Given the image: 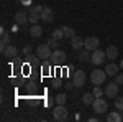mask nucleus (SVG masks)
<instances>
[{"label": "nucleus", "mask_w": 123, "mask_h": 122, "mask_svg": "<svg viewBox=\"0 0 123 122\" xmlns=\"http://www.w3.org/2000/svg\"><path fill=\"white\" fill-rule=\"evenodd\" d=\"M38 20H41V15H39V12L35 7H31L28 10V22L31 25H35V23H38Z\"/></svg>", "instance_id": "10"}, {"label": "nucleus", "mask_w": 123, "mask_h": 122, "mask_svg": "<svg viewBox=\"0 0 123 122\" xmlns=\"http://www.w3.org/2000/svg\"><path fill=\"white\" fill-rule=\"evenodd\" d=\"M115 83H117V84H123V73L115 74Z\"/></svg>", "instance_id": "29"}, {"label": "nucleus", "mask_w": 123, "mask_h": 122, "mask_svg": "<svg viewBox=\"0 0 123 122\" xmlns=\"http://www.w3.org/2000/svg\"><path fill=\"white\" fill-rule=\"evenodd\" d=\"M23 55H31V46H25L23 48Z\"/></svg>", "instance_id": "30"}, {"label": "nucleus", "mask_w": 123, "mask_h": 122, "mask_svg": "<svg viewBox=\"0 0 123 122\" xmlns=\"http://www.w3.org/2000/svg\"><path fill=\"white\" fill-rule=\"evenodd\" d=\"M84 43H85V40H82L80 36H77V35H74V36L71 38V46H72V50H82L84 48Z\"/></svg>", "instance_id": "12"}, {"label": "nucleus", "mask_w": 123, "mask_h": 122, "mask_svg": "<svg viewBox=\"0 0 123 122\" xmlns=\"http://www.w3.org/2000/svg\"><path fill=\"white\" fill-rule=\"evenodd\" d=\"M66 94H57L56 96V104H66Z\"/></svg>", "instance_id": "27"}, {"label": "nucleus", "mask_w": 123, "mask_h": 122, "mask_svg": "<svg viewBox=\"0 0 123 122\" xmlns=\"http://www.w3.org/2000/svg\"><path fill=\"white\" fill-rule=\"evenodd\" d=\"M3 55H5L7 58H15L17 55H18V50H17V46H13V45H7Z\"/></svg>", "instance_id": "15"}, {"label": "nucleus", "mask_w": 123, "mask_h": 122, "mask_svg": "<svg viewBox=\"0 0 123 122\" xmlns=\"http://www.w3.org/2000/svg\"><path fill=\"white\" fill-rule=\"evenodd\" d=\"M49 71H51V65H49V61H44V63H43V73L48 74Z\"/></svg>", "instance_id": "28"}, {"label": "nucleus", "mask_w": 123, "mask_h": 122, "mask_svg": "<svg viewBox=\"0 0 123 122\" xmlns=\"http://www.w3.org/2000/svg\"><path fill=\"white\" fill-rule=\"evenodd\" d=\"M105 73H107V76H113L115 78V74H118V66L115 63H108L105 66Z\"/></svg>", "instance_id": "16"}, {"label": "nucleus", "mask_w": 123, "mask_h": 122, "mask_svg": "<svg viewBox=\"0 0 123 122\" xmlns=\"http://www.w3.org/2000/svg\"><path fill=\"white\" fill-rule=\"evenodd\" d=\"M15 22H17L18 25H25V23L28 22V15H26L25 12H17V13H15Z\"/></svg>", "instance_id": "17"}, {"label": "nucleus", "mask_w": 123, "mask_h": 122, "mask_svg": "<svg viewBox=\"0 0 123 122\" xmlns=\"http://www.w3.org/2000/svg\"><path fill=\"white\" fill-rule=\"evenodd\" d=\"M105 55H107V58H108V59L115 61V58H118V48L115 46V45H110V46L105 50Z\"/></svg>", "instance_id": "13"}, {"label": "nucleus", "mask_w": 123, "mask_h": 122, "mask_svg": "<svg viewBox=\"0 0 123 122\" xmlns=\"http://www.w3.org/2000/svg\"><path fill=\"white\" fill-rule=\"evenodd\" d=\"M49 59H53L54 63H61V61H64L66 59V51H62V50H54L53 53H51V58Z\"/></svg>", "instance_id": "11"}, {"label": "nucleus", "mask_w": 123, "mask_h": 122, "mask_svg": "<svg viewBox=\"0 0 123 122\" xmlns=\"http://www.w3.org/2000/svg\"><path fill=\"white\" fill-rule=\"evenodd\" d=\"M113 101H115V109L122 112V111H123V97H118V96H117Z\"/></svg>", "instance_id": "23"}, {"label": "nucleus", "mask_w": 123, "mask_h": 122, "mask_svg": "<svg viewBox=\"0 0 123 122\" xmlns=\"http://www.w3.org/2000/svg\"><path fill=\"white\" fill-rule=\"evenodd\" d=\"M105 79H107V73H105V69H94L92 73H90V83L94 86H100L105 83Z\"/></svg>", "instance_id": "1"}, {"label": "nucleus", "mask_w": 123, "mask_h": 122, "mask_svg": "<svg viewBox=\"0 0 123 122\" xmlns=\"http://www.w3.org/2000/svg\"><path fill=\"white\" fill-rule=\"evenodd\" d=\"M118 84L117 83H110V84H107V87H105V94H107V97H110V99H115L117 96H118Z\"/></svg>", "instance_id": "7"}, {"label": "nucleus", "mask_w": 123, "mask_h": 122, "mask_svg": "<svg viewBox=\"0 0 123 122\" xmlns=\"http://www.w3.org/2000/svg\"><path fill=\"white\" fill-rule=\"evenodd\" d=\"M120 68H122V71H123V59H122V63H120Z\"/></svg>", "instance_id": "32"}, {"label": "nucleus", "mask_w": 123, "mask_h": 122, "mask_svg": "<svg viewBox=\"0 0 123 122\" xmlns=\"http://www.w3.org/2000/svg\"><path fill=\"white\" fill-rule=\"evenodd\" d=\"M85 81H87V74H85L82 69H79V71H76V74H74V86L76 87H82V86L85 84Z\"/></svg>", "instance_id": "6"}, {"label": "nucleus", "mask_w": 123, "mask_h": 122, "mask_svg": "<svg viewBox=\"0 0 123 122\" xmlns=\"http://www.w3.org/2000/svg\"><path fill=\"white\" fill-rule=\"evenodd\" d=\"M53 86H54V87H61V86H62V84H61L59 81H54V84H53Z\"/></svg>", "instance_id": "31"}, {"label": "nucleus", "mask_w": 123, "mask_h": 122, "mask_svg": "<svg viewBox=\"0 0 123 122\" xmlns=\"http://www.w3.org/2000/svg\"><path fill=\"white\" fill-rule=\"evenodd\" d=\"M92 109H94L95 114H104L105 111L108 109V104H107V101L102 99V97H95L94 104H92Z\"/></svg>", "instance_id": "3"}, {"label": "nucleus", "mask_w": 123, "mask_h": 122, "mask_svg": "<svg viewBox=\"0 0 123 122\" xmlns=\"http://www.w3.org/2000/svg\"><path fill=\"white\" fill-rule=\"evenodd\" d=\"M51 50H53V48L49 46L48 43L46 45H39V46L36 48V56L41 58V59H48V58H51V53H53Z\"/></svg>", "instance_id": "4"}, {"label": "nucleus", "mask_w": 123, "mask_h": 122, "mask_svg": "<svg viewBox=\"0 0 123 122\" xmlns=\"http://www.w3.org/2000/svg\"><path fill=\"white\" fill-rule=\"evenodd\" d=\"M94 101H95L94 93H85L84 96H82V102H84L85 106H92V104H94Z\"/></svg>", "instance_id": "19"}, {"label": "nucleus", "mask_w": 123, "mask_h": 122, "mask_svg": "<svg viewBox=\"0 0 123 122\" xmlns=\"http://www.w3.org/2000/svg\"><path fill=\"white\" fill-rule=\"evenodd\" d=\"M53 36L56 38V40H62L64 38V31H62V28H57L53 31Z\"/></svg>", "instance_id": "24"}, {"label": "nucleus", "mask_w": 123, "mask_h": 122, "mask_svg": "<svg viewBox=\"0 0 123 122\" xmlns=\"http://www.w3.org/2000/svg\"><path fill=\"white\" fill-rule=\"evenodd\" d=\"M62 31H64V38H69V40H71V38L74 36V30L71 28V27H62Z\"/></svg>", "instance_id": "22"}, {"label": "nucleus", "mask_w": 123, "mask_h": 122, "mask_svg": "<svg viewBox=\"0 0 123 122\" xmlns=\"http://www.w3.org/2000/svg\"><path fill=\"white\" fill-rule=\"evenodd\" d=\"M30 35L33 38H39L43 35V28H41V25L38 23H35V25H31V28H30Z\"/></svg>", "instance_id": "14"}, {"label": "nucleus", "mask_w": 123, "mask_h": 122, "mask_svg": "<svg viewBox=\"0 0 123 122\" xmlns=\"http://www.w3.org/2000/svg\"><path fill=\"white\" fill-rule=\"evenodd\" d=\"M105 59H107V55H105V51L98 50V48L92 51V58H90V61H92L94 65H97V66H98V65H102Z\"/></svg>", "instance_id": "5"}, {"label": "nucleus", "mask_w": 123, "mask_h": 122, "mask_svg": "<svg viewBox=\"0 0 123 122\" xmlns=\"http://www.w3.org/2000/svg\"><path fill=\"white\" fill-rule=\"evenodd\" d=\"M122 121H123V111H122Z\"/></svg>", "instance_id": "33"}, {"label": "nucleus", "mask_w": 123, "mask_h": 122, "mask_svg": "<svg viewBox=\"0 0 123 122\" xmlns=\"http://www.w3.org/2000/svg\"><path fill=\"white\" fill-rule=\"evenodd\" d=\"M107 121L108 122H122V114H120V111L110 112L108 115H107Z\"/></svg>", "instance_id": "18"}, {"label": "nucleus", "mask_w": 123, "mask_h": 122, "mask_svg": "<svg viewBox=\"0 0 123 122\" xmlns=\"http://www.w3.org/2000/svg\"><path fill=\"white\" fill-rule=\"evenodd\" d=\"M92 93H94L95 97H102L104 91H102V87H100V86H94V91H92Z\"/></svg>", "instance_id": "26"}, {"label": "nucleus", "mask_w": 123, "mask_h": 122, "mask_svg": "<svg viewBox=\"0 0 123 122\" xmlns=\"http://www.w3.org/2000/svg\"><path fill=\"white\" fill-rule=\"evenodd\" d=\"M53 117H54V121H66L67 119V109L64 107V104H57L56 107L53 109Z\"/></svg>", "instance_id": "2"}, {"label": "nucleus", "mask_w": 123, "mask_h": 122, "mask_svg": "<svg viewBox=\"0 0 123 122\" xmlns=\"http://www.w3.org/2000/svg\"><path fill=\"white\" fill-rule=\"evenodd\" d=\"M41 20H44L46 23H51L53 22V18H54V13H53V10L49 8V7H43V10H41Z\"/></svg>", "instance_id": "9"}, {"label": "nucleus", "mask_w": 123, "mask_h": 122, "mask_svg": "<svg viewBox=\"0 0 123 122\" xmlns=\"http://www.w3.org/2000/svg\"><path fill=\"white\" fill-rule=\"evenodd\" d=\"M57 41H59V40H56L54 36H51V38H49V40L46 41V43H48V45H49L51 48H53V50H56V48H57Z\"/></svg>", "instance_id": "25"}, {"label": "nucleus", "mask_w": 123, "mask_h": 122, "mask_svg": "<svg viewBox=\"0 0 123 122\" xmlns=\"http://www.w3.org/2000/svg\"><path fill=\"white\" fill-rule=\"evenodd\" d=\"M0 33H2V38H0V45H8L10 43V35L5 31V28L2 27L0 28Z\"/></svg>", "instance_id": "21"}, {"label": "nucleus", "mask_w": 123, "mask_h": 122, "mask_svg": "<svg viewBox=\"0 0 123 122\" xmlns=\"http://www.w3.org/2000/svg\"><path fill=\"white\" fill-rule=\"evenodd\" d=\"M84 48L89 50V51L97 50V48H98V38L97 36H89L87 40H85V43H84Z\"/></svg>", "instance_id": "8"}, {"label": "nucleus", "mask_w": 123, "mask_h": 122, "mask_svg": "<svg viewBox=\"0 0 123 122\" xmlns=\"http://www.w3.org/2000/svg\"><path fill=\"white\" fill-rule=\"evenodd\" d=\"M90 58H92L90 51L84 48V50L80 51V55H79V61H80V63H87V61H90Z\"/></svg>", "instance_id": "20"}]
</instances>
